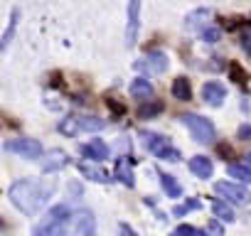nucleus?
Wrapping results in <instances>:
<instances>
[{"label":"nucleus","instance_id":"obj_22","mask_svg":"<svg viewBox=\"0 0 251 236\" xmlns=\"http://www.w3.org/2000/svg\"><path fill=\"white\" fill-rule=\"evenodd\" d=\"M18 18H20V13L18 10H13V15H10V25H8V30H5V35L0 37V52H3L8 45H10V40H13V35H15V25H18Z\"/></svg>","mask_w":251,"mask_h":236},{"label":"nucleus","instance_id":"obj_8","mask_svg":"<svg viewBox=\"0 0 251 236\" xmlns=\"http://www.w3.org/2000/svg\"><path fill=\"white\" fill-rule=\"evenodd\" d=\"M214 192L219 197H224L226 202H236V204L251 202V192L244 185H236V182H214Z\"/></svg>","mask_w":251,"mask_h":236},{"label":"nucleus","instance_id":"obj_1","mask_svg":"<svg viewBox=\"0 0 251 236\" xmlns=\"http://www.w3.org/2000/svg\"><path fill=\"white\" fill-rule=\"evenodd\" d=\"M96 219L89 209H69L67 204L52 207L35 226L32 236H94Z\"/></svg>","mask_w":251,"mask_h":236},{"label":"nucleus","instance_id":"obj_15","mask_svg":"<svg viewBox=\"0 0 251 236\" xmlns=\"http://www.w3.org/2000/svg\"><path fill=\"white\" fill-rule=\"evenodd\" d=\"M76 167H79V172H81L86 180H91V182H111V175H108L103 167H99L96 163H94V165H89V163H79Z\"/></svg>","mask_w":251,"mask_h":236},{"label":"nucleus","instance_id":"obj_2","mask_svg":"<svg viewBox=\"0 0 251 236\" xmlns=\"http://www.w3.org/2000/svg\"><path fill=\"white\" fill-rule=\"evenodd\" d=\"M57 192V185L54 182H47V180H37V177H25V180H18L13 187H10V202L27 216H35L50 199L52 194Z\"/></svg>","mask_w":251,"mask_h":236},{"label":"nucleus","instance_id":"obj_12","mask_svg":"<svg viewBox=\"0 0 251 236\" xmlns=\"http://www.w3.org/2000/svg\"><path fill=\"white\" fill-rule=\"evenodd\" d=\"M138 30H141V3H128V35H126V42L128 47L138 40Z\"/></svg>","mask_w":251,"mask_h":236},{"label":"nucleus","instance_id":"obj_29","mask_svg":"<svg viewBox=\"0 0 251 236\" xmlns=\"http://www.w3.org/2000/svg\"><path fill=\"white\" fill-rule=\"evenodd\" d=\"M118 236H138V234L128 224H118Z\"/></svg>","mask_w":251,"mask_h":236},{"label":"nucleus","instance_id":"obj_14","mask_svg":"<svg viewBox=\"0 0 251 236\" xmlns=\"http://www.w3.org/2000/svg\"><path fill=\"white\" fill-rule=\"evenodd\" d=\"M190 172H192L195 177H200V180H209L212 172H214V165H212L209 158H204V155H195V158L190 160Z\"/></svg>","mask_w":251,"mask_h":236},{"label":"nucleus","instance_id":"obj_11","mask_svg":"<svg viewBox=\"0 0 251 236\" xmlns=\"http://www.w3.org/2000/svg\"><path fill=\"white\" fill-rule=\"evenodd\" d=\"M67 163H69L67 153H62V150H50V153H42L40 167H42V172H54V170H62Z\"/></svg>","mask_w":251,"mask_h":236},{"label":"nucleus","instance_id":"obj_31","mask_svg":"<svg viewBox=\"0 0 251 236\" xmlns=\"http://www.w3.org/2000/svg\"><path fill=\"white\" fill-rule=\"evenodd\" d=\"M246 167H249V170H251V153H249V155H246Z\"/></svg>","mask_w":251,"mask_h":236},{"label":"nucleus","instance_id":"obj_27","mask_svg":"<svg viewBox=\"0 0 251 236\" xmlns=\"http://www.w3.org/2000/svg\"><path fill=\"white\" fill-rule=\"evenodd\" d=\"M202 37H204V40H207V42H217V40H219V37H222V32H219V30H217V27H207V30H204V32H202Z\"/></svg>","mask_w":251,"mask_h":236},{"label":"nucleus","instance_id":"obj_24","mask_svg":"<svg viewBox=\"0 0 251 236\" xmlns=\"http://www.w3.org/2000/svg\"><path fill=\"white\" fill-rule=\"evenodd\" d=\"M200 236H224V229H222V224H217V221H209L202 231H200Z\"/></svg>","mask_w":251,"mask_h":236},{"label":"nucleus","instance_id":"obj_10","mask_svg":"<svg viewBox=\"0 0 251 236\" xmlns=\"http://www.w3.org/2000/svg\"><path fill=\"white\" fill-rule=\"evenodd\" d=\"M79 153L99 165V163H103V160L108 158V145H106L103 141H89V143H84V145L79 148Z\"/></svg>","mask_w":251,"mask_h":236},{"label":"nucleus","instance_id":"obj_17","mask_svg":"<svg viewBox=\"0 0 251 236\" xmlns=\"http://www.w3.org/2000/svg\"><path fill=\"white\" fill-rule=\"evenodd\" d=\"M158 177H160V187H163V192H165L170 199H177V197L182 194V187L177 185V180H175L173 175H168V172H158Z\"/></svg>","mask_w":251,"mask_h":236},{"label":"nucleus","instance_id":"obj_4","mask_svg":"<svg viewBox=\"0 0 251 236\" xmlns=\"http://www.w3.org/2000/svg\"><path fill=\"white\" fill-rule=\"evenodd\" d=\"M138 136H141L146 150H151L155 158H160V160H170V163H177V160H180V150H177L165 136L153 133V131H141Z\"/></svg>","mask_w":251,"mask_h":236},{"label":"nucleus","instance_id":"obj_9","mask_svg":"<svg viewBox=\"0 0 251 236\" xmlns=\"http://www.w3.org/2000/svg\"><path fill=\"white\" fill-rule=\"evenodd\" d=\"M202 98L209 103V106H222L224 98H226V86L219 84V81H207L202 86Z\"/></svg>","mask_w":251,"mask_h":236},{"label":"nucleus","instance_id":"obj_25","mask_svg":"<svg viewBox=\"0 0 251 236\" xmlns=\"http://www.w3.org/2000/svg\"><path fill=\"white\" fill-rule=\"evenodd\" d=\"M241 47H244V52L251 57V25L241 30Z\"/></svg>","mask_w":251,"mask_h":236},{"label":"nucleus","instance_id":"obj_23","mask_svg":"<svg viewBox=\"0 0 251 236\" xmlns=\"http://www.w3.org/2000/svg\"><path fill=\"white\" fill-rule=\"evenodd\" d=\"M200 207H202L200 199H187V202H182V204H175L173 214H175V216H185V214H190V212H195V209H200Z\"/></svg>","mask_w":251,"mask_h":236},{"label":"nucleus","instance_id":"obj_7","mask_svg":"<svg viewBox=\"0 0 251 236\" xmlns=\"http://www.w3.org/2000/svg\"><path fill=\"white\" fill-rule=\"evenodd\" d=\"M5 150H8V153H15V155H20V158H27V160L42 158V145H40L35 138H15V141L5 143Z\"/></svg>","mask_w":251,"mask_h":236},{"label":"nucleus","instance_id":"obj_28","mask_svg":"<svg viewBox=\"0 0 251 236\" xmlns=\"http://www.w3.org/2000/svg\"><path fill=\"white\" fill-rule=\"evenodd\" d=\"M236 138H239V141H251V126H249V123L239 126V131H236Z\"/></svg>","mask_w":251,"mask_h":236},{"label":"nucleus","instance_id":"obj_21","mask_svg":"<svg viewBox=\"0 0 251 236\" xmlns=\"http://www.w3.org/2000/svg\"><path fill=\"white\" fill-rule=\"evenodd\" d=\"M160 111H163V103L160 101H148V103H141L138 106V118H155Z\"/></svg>","mask_w":251,"mask_h":236},{"label":"nucleus","instance_id":"obj_30","mask_svg":"<svg viewBox=\"0 0 251 236\" xmlns=\"http://www.w3.org/2000/svg\"><path fill=\"white\" fill-rule=\"evenodd\" d=\"M219 153H222L224 158H231V148H229V145H219Z\"/></svg>","mask_w":251,"mask_h":236},{"label":"nucleus","instance_id":"obj_18","mask_svg":"<svg viewBox=\"0 0 251 236\" xmlns=\"http://www.w3.org/2000/svg\"><path fill=\"white\" fill-rule=\"evenodd\" d=\"M173 96L177 101H190L192 98V86H190V81L185 76H180V79L173 81Z\"/></svg>","mask_w":251,"mask_h":236},{"label":"nucleus","instance_id":"obj_19","mask_svg":"<svg viewBox=\"0 0 251 236\" xmlns=\"http://www.w3.org/2000/svg\"><path fill=\"white\" fill-rule=\"evenodd\" d=\"M226 172H229V177H231V180H236V185H249V182H251V170H249L246 165H241V163L229 165V167H226Z\"/></svg>","mask_w":251,"mask_h":236},{"label":"nucleus","instance_id":"obj_3","mask_svg":"<svg viewBox=\"0 0 251 236\" xmlns=\"http://www.w3.org/2000/svg\"><path fill=\"white\" fill-rule=\"evenodd\" d=\"M106 123L99 116H86V113H74L62 118V123L57 126V131L62 136H79V133H99Z\"/></svg>","mask_w":251,"mask_h":236},{"label":"nucleus","instance_id":"obj_20","mask_svg":"<svg viewBox=\"0 0 251 236\" xmlns=\"http://www.w3.org/2000/svg\"><path fill=\"white\" fill-rule=\"evenodd\" d=\"M212 212H214L217 221H234V209L226 202H214L212 204Z\"/></svg>","mask_w":251,"mask_h":236},{"label":"nucleus","instance_id":"obj_5","mask_svg":"<svg viewBox=\"0 0 251 236\" xmlns=\"http://www.w3.org/2000/svg\"><path fill=\"white\" fill-rule=\"evenodd\" d=\"M180 121L187 126V131H190V136L197 141V143H202V145H209V143H214V138H217V133H214V126H212V121L209 118H204V116H197V113H185Z\"/></svg>","mask_w":251,"mask_h":236},{"label":"nucleus","instance_id":"obj_6","mask_svg":"<svg viewBox=\"0 0 251 236\" xmlns=\"http://www.w3.org/2000/svg\"><path fill=\"white\" fill-rule=\"evenodd\" d=\"M133 69H136V71H141V74H148V76L165 74V71H168V57H165L163 52H151V54H146V57L136 59Z\"/></svg>","mask_w":251,"mask_h":236},{"label":"nucleus","instance_id":"obj_16","mask_svg":"<svg viewBox=\"0 0 251 236\" xmlns=\"http://www.w3.org/2000/svg\"><path fill=\"white\" fill-rule=\"evenodd\" d=\"M153 84L146 79V76H138V79H133L131 81V96L133 98H151L153 96Z\"/></svg>","mask_w":251,"mask_h":236},{"label":"nucleus","instance_id":"obj_13","mask_svg":"<svg viewBox=\"0 0 251 236\" xmlns=\"http://www.w3.org/2000/svg\"><path fill=\"white\" fill-rule=\"evenodd\" d=\"M116 177H118V182H123L126 187H133V185H136L133 160H131V158H118V160H116Z\"/></svg>","mask_w":251,"mask_h":236},{"label":"nucleus","instance_id":"obj_26","mask_svg":"<svg viewBox=\"0 0 251 236\" xmlns=\"http://www.w3.org/2000/svg\"><path fill=\"white\" fill-rule=\"evenodd\" d=\"M170 236H197V231H195V226H190V224H182V226H177Z\"/></svg>","mask_w":251,"mask_h":236}]
</instances>
